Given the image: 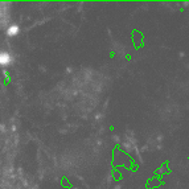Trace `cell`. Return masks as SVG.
Masks as SVG:
<instances>
[{"mask_svg":"<svg viewBox=\"0 0 189 189\" xmlns=\"http://www.w3.org/2000/svg\"><path fill=\"white\" fill-rule=\"evenodd\" d=\"M11 61H12V58H11V56L8 54V53H0V65H8L11 64Z\"/></svg>","mask_w":189,"mask_h":189,"instance_id":"1","label":"cell"},{"mask_svg":"<svg viewBox=\"0 0 189 189\" xmlns=\"http://www.w3.org/2000/svg\"><path fill=\"white\" fill-rule=\"evenodd\" d=\"M17 32H19V28L16 27V25H13V27H11L9 29H8V35L9 36H15Z\"/></svg>","mask_w":189,"mask_h":189,"instance_id":"2","label":"cell"}]
</instances>
